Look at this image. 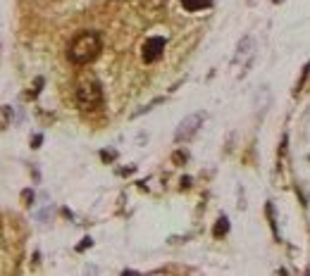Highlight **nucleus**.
Wrapping results in <instances>:
<instances>
[{"label":"nucleus","mask_w":310,"mask_h":276,"mask_svg":"<svg viewBox=\"0 0 310 276\" xmlns=\"http://www.w3.org/2000/svg\"><path fill=\"white\" fill-rule=\"evenodd\" d=\"M182 5H184V10L198 12V10H203V7H210L213 0H182Z\"/></svg>","instance_id":"6"},{"label":"nucleus","mask_w":310,"mask_h":276,"mask_svg":"<svg viewBox=\"0 0 310 276\" xmlns=\"http://www.w3.org/2000/svg\"><path fill=\"white\" fill-rule=\"evenodd\" d=\"M227 231H229V219H227V217H220V219H217V224H215L213 234L220 238V236H225Z\"/></svg>","instance_id":"7"},{"label":"nucleus","mask_w":310,"mask_h":276,"mask_svg":"<svg viewBox=\"0 0 310 276\" xmlns=\"http://www.w3.org/2000/svg\"><path fill=\"white\" fill-rule=\"evenodd\" d=\"M189 186H191V179H189V176H184V179H182V188H189Z\"/></svg>","instance_id":"13"},{"label":"nucleus","mask_w":310,"mask_h":276,"mask_svg":"<svg viewBox=\"0 0 310 276\" xmlns=\"http://www.w3.org/2000/svg\"><path fill=\"white\" fill-rule=\"evenodd\" d=\"M100 157H103V159H115V152H107V150H103V152H100Z\"/></svg>","instance_id":"11"},{"label":"nucleus","mask_w":310,"mask_h":276,"mask_svg":"<svg viewBox=\"0 0 310 276\" xmlns=\"http://www.w3.org/2000/svg\"><path fill=\"white\" fill-rule=\"evenodd\" d=\"M203 119H205L203 112H193V115H189V117H184L182 122H179L177 131H174V140H177V143L191 140V138L198 134V129L203 127Z\"/></svg>","instance_id":"3"},{"label":"nucleus","mask_w":310,"mask_h":276,"mask_svg":"<svg viewBox=\"0 0 310 276\" xmlns=\"http://www.w3.org/2000/svg\"><path fill=\"white\" fill-rule=\"evenodd\" d=\"M275 2H282V0H275Z\"/></svg>","instance_id":"15"},{"label":"nucleus","mask_w":310,"mask_h":276,"mask_svg":"<svg viewBox=\"0 0 310 276\" xmlns=\"http://www.w3.org/2000/svg\"><path fill=\"white\" fill-rule=\"evenodd\" d=\"M162 53H165V38L162 36H150V38H146V43H143V62H158L162 57Z\"/></svg>","instance_id":"4"},{"label":"nucleus","mask_w":310,"mask_h":276,"mask_svg":"<svg viewBox=\"0 0 310 276\" xmlns=\"http://www.w3.org/2000/svg\"><path fill=\"white\" fill-rule=\"evenodd\" d=\"M182 159H186V152H184V155H182V152H177V155H174V162H182Z\"/></svg>","instance_id":"14"},{"label":"nucleus","mask_w":310,"mask_h":276,"mask_svg":"<svg viewBox=\"0 0 310 276\" xmlns=\"http://www.w3.org/2000/svg\"><path fill=\"white\" fill-rule=\"evenodd\" d=\"M162 103V98H155V100H153V103H148V105H143L141 107V110H136V112H134V115H131V117L136 119V117H141V115H143V112H150V110H153V107L155 105H160Z\"/></svg>","instance_id":"8"},{"label":"nucleus","mask_w":310,"mask_h":276,"mask_svg":"<svg viewBox=\"0 0 310 276\" xmlns=\"http://www.w3.org/2000/svg\"><path fill=\"white\" fill-rule=\"evenodd\" d=\"M76 105L79 110H84V112H91V110H98V107L103 105V88L98 81H84V84H79L76 88Z\"/></svg>","instance_id":"2"},{"label":"nucleus","mask_w":310,"mask_h":276,"mask_svg":"<svg viewBox=\"0 0 310 276\" xmlns=\"http://www.w3.org/2000/svg\"><path fill=\"white\" fill-rule=\"evenodd\" d=\"M41 140H43V136H33V140H31L33 145H31V148H38V145H41Z\"/></svg>","instance_id":"12"},{"label":"nucleus","mask_w":310,"mask_h":276,"mask_svg":"<svg viewBox=\"0 0 310 276\" xmlns=\"http://www.w3.org/2000/svg\"><path fill=\"white\" fill-rule=\"evenodd\" d=\"M91 243H93V241H91V238H84V243L79 245V248H76V250H79V253H81V250H86V248H91Z\"/></svg>","instance_id":"10"},{"label":"nucleus","mask_w":310,"mask_h":276,"mask_svg":"<svg viewBox=\"0 0 310 276\" xmlns=\"http://www.w3.org/2000/svg\"><path fill=\"white\" fill-rule=\"evenodd\" d=\"M21 200H24V205H31L33 193H31V191H24V193H21Z\"/></svg>","instance_id":"9"},{"label":"nucleus","mask_w":310,"mask_h":276,"mask_svg":"<svg viewBox=\"0 0 310 276\" xmlns=\"http://www.w3.org/2000/svg\"><path fill=\"white\" fill-rule=\"evenodd\" d=\"M253 55H256V41H253L251 36H246V38H241L239 48H236L234 64L241 62V67H248V62L253 60Z\"/></svg>","instance_id":"5"},{"label":"nucleus","mask_w":310,"mask_h":276,"mask_svg":"<svg viewBox=\"0 0 310 276\" xmlns=\"http://www.w3.org/2000/svg\"><path fill=\"white\" fill-rule=\"evenodd\" d=\"M100 50H103L100 36L96 31H81L69 41L67 57H69V62H74V64H88L100 55Z\"/></svg>","instance_id":"1"}]
</instances>
